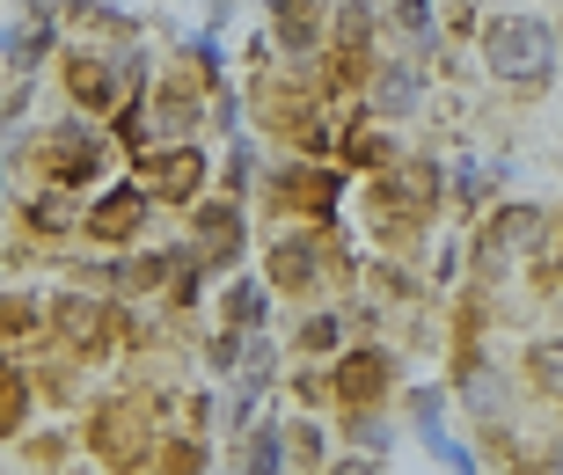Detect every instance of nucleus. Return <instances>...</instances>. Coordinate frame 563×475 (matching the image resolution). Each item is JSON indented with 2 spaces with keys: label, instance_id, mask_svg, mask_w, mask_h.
Masks as SVG:
<instances>
[{
  "label": "nucleus",
  "instance_id": "obj_1",
  "mask_svg": "<svg viewBox=\"0 0 563 475\" xmlns=\"http://www.w3.org/2000/svg\"><path fill=\"white\" fill-rule=\"evenodd\" d=\"M483 66L512 88H534L549 81V66H556V37H549V22L534 15H498L483 22Z\"/></svg>",
  "mask_w": 563,
  "mask_h": 475
},
{
  "label": "nucleus",
  "instance_id": "obj_2",
  "mask_svg": "<svg viewBox=\"0 0 563 475\" xmlns=\"http://www.w3.org/2000/svg\"><path fill=\"white\" fill-rule=\"evenodd\" d=\"M418 103H424L418 66H380V74H374V110H380V118H410Z\"/></svg>",
  "mask_w": 563,
  "mask_h": 475
},
{
  "label": "nucleus",
  "instance_id": "obj_3",
  "mask_svg": "<svg viewBox=\"0 0 563 475\" xmlns=\"http://www.w3.org/2000/svg\"><path fill=\"white\" fill-rule=\"evenodd\" d=\"M534 234H542V212H534V206H512L498 220V242L505 248H534Z\"/></svg>",
  "mask_w": 563,
  "mask_h": 475
},
{
  "label": "nucleus",
  "instance_id": "obj_4",
  "mask_svg": "<svg viewBox=\"0 0 563 475\" xmlns=\"http://www.w3.org/2000/svg\"><path fill=\"white\" fill-rule=\"evenodd\" d=\"M534 380L563 395V336H549V344H534Z\"/></svg>",
  "mask_w": 563,
  "mask_h": 475
},
{
  "label": "nucleus",
  "instance_id": "obj_5",
  "mask_svg": "<svg viewBox=\"0 0 563 475\" xmlns=\"http://www.w3.org/2000/svg\"><path fill=\"white\" fill-rule=\"evenodd\" d=\"M272 468H278V439L264 432V439L250 446V475H272Z\"/></svg>",
  "mask_w": 563,
  "mask_h": 475
},
{
  "label": "nucleus",
  "instance_id": "obj_6",
  "mask_svg": "<svg viewBox=\"0 0 563 475\" xmlns=\"http://www.w3.org/2000/svg\"><path fill=\"white\" fill-rule=\"evenodd\" d=\"M250 314H264V292L242 286V292H234V322H250Z\"/></svg>",
  "mask_w": 563,
  "mask_h": 475
},
{
  "label": "nucleus",
  "instance_id": "obj_7",
  "mask_svg": "<svg viewBox=\"0 0 563 475\" xmlns=\"http://www.w3.org/2000/svg\"><path fill=\"white\" fill-rule=\"evenodd\" d=\"M336 475H374V468H366V461H344V468H336Z\"/></svg>",
  "mask_w": 563,
  "mask_h": 475
}]
</instances>
